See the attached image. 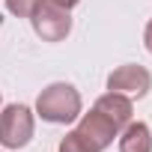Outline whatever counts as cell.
I'll list each match as a JSON object with an SVG mask.
<instances>
[{"label":"cell","mask_w":152,"mask_h":152,"mask_svg":"<svg viewBox=\"0 0 152 152\" xmlns=\"http://www.w3.org/2000/svg\"><path fill=\"white\" fill-rule=\"evenodd\" d=\"M36 113L45 119V122H54V125H66V122H75L81 116V93L75 90L72 84H51L39 93L36 99Z\"/></svg>","instance_id":"1"},{"label":"cell","mask_w":152,"mask_h":152,"mask_svg":"<svg viewBox=\"0 0 152 152\" xmlns=\"http://www.w3.org/2000/svg\"><path fill=\"white\" fill-rule=\"evenodd\" d=\"M36 116L27 104H6L0 110V143L6 149H21L33 140Z\"/></svg>","instance_id":"2"},{"label":"cell","mask_w":152,"mask_h":152,"mask_svg":"<svg viewBox=\"0 0 152 152\" xmlns=\"http://www.w3.org/2000/svg\"><path fill=\"white\" fill-rule=\"evenodd\" d=\"M30 24H33L36 36L45 39V42H63L72 33V15H69V9H60V6L48 3V0H42V3L33 9Z\"/></svg>","instance_id":"3"},{"label":"cell","mask_w":152,"mask_h":152,"mask_svg":"<svg viewBox=\"0 0 152 152\" xmlns=\"http://www.w3.org/2000/svg\"><path fill=\"white\" fill-rule=\"evenodd\" d=\"M107 90L143 99V96L152 90V75H149V69H143V66H134V63H128V66H119V69H113V72L107 75Z\"/></svg>","instance_id":"4"},{"label":"cell","mask_w":152,"mask_h":152,"mask_svg":"<svg viewBox=\"0 0 152 152\" xmlns=\"http://www.w3.org/2000/svg\"><path fill=\"white\" fill-rule=\"evenodd\" d=\"M78 131H81V137H84L90 146H96L99 152H102V149H107V146L113 143V137L119 134V131H116V125H113L104 113H99L96 107H93L90 113H84V116H81Z\"/></svg>","instance_id":"5"},{"label":"cell","mask_w":152,"mask_h":152,"mask_svg":"<svg viewBox=\"0 0 152 152\" xmlns=\"http://www.w3.org/2000/svg\"><path fill=\"white\" fill-rule=\"evenodd\" d=\"M96 110L99 113H104L113 125H116V131H122L128 122H131V116H134V104H131V96H125V93H104V96H99V102H96Z\"/></svg>","instance_id":"6"},{"label":"cell","mask_w":152,"mask_h":152,"mask_svg":"<svg viewBox=\"0 0 152 152\" xmlns=\"http://www.w3.org/2000/svg\"><path fill=\"white\" fill-rule=\"evenodd\" d=\"M119 152H152V131L146 122H128L119 134Z\"/></svg>","instance_id":"7"},{"label":"cell","mask_w":152,"mask_h":152,"mask_svg":"<svg viewBox=\"0 0 152 152\" xmlns=\"http://www.w3.org/2000/svg\"><path fill=\"white\" fill-rule=\"evenodd\" d=\"M60 152H99V149L90 146V143L81 137V131L75 128V131H69V134L60 140Z\"/></svg>","instance_id":"8"},{"label":"cell","mask_w":152,"mask_h":152,"mask_svg":"<svg viewBox=\"0 0 152 152\" xmlns=\"http://www.w3.org/2000/svg\"><path fill=\"white\" fill-rule=\"evenodd\" d=\"M39 3H42V0H6V9L12 15H18V18H30Z\"/></svg>","instance_id":"9"},{"label":"cell","mask_w":152,"mask_h":152,"mask_svg":"<svg viewBox=\"0 0 152 152\" xmlns=\"http://www.w3.org/2000/svg\"><path fill=\"white\" fill-rule=\"evenodd\" d=\"M48 3H54V6H60V9H75L81 0H48Z\"/></svg>","instance_id":"10"},{"label":"cell","mask_w":152,"mask_h":152,"mask_svg":"<svg viewBox=\"0 0 152 152\" xmlns=\"http://www.w3.org/2000/svg\"><path fill=\"white\" fill-rule=\"evenodd\" d=\"M143 42H146V51H152V21L146 24V33H143Z\"/></svg>","instance_id":"11"},{"label":"cell","mask_w":152,"mask_h":152,"mask_svg":"<svg viewBox=\"0 0 152 152\" xmlns=\"http://www.w3.org/2000/svg\"><path fill=\"white\" fill-rule=\"evenodd\" d=\"M0 102H3V96H0Z\"/></svg>","instance_id":"12"}]
</instances>
